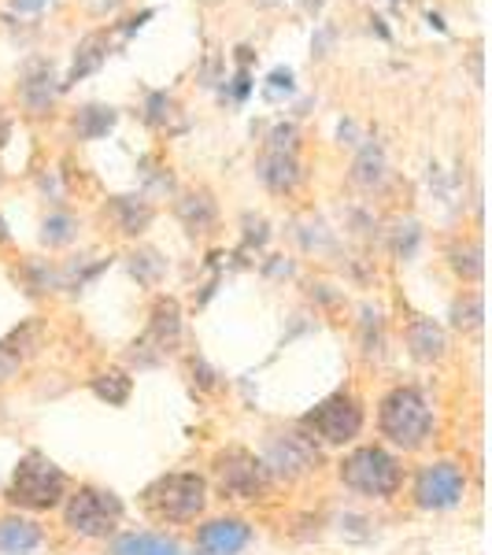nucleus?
<instances>
[{"label":"nucleus","instance_id":"nucleus-6","mask_svg":"<svg viewBox=\"0 0 492 555\" xmlns=\"http://www.w3.org/2000/svg\"><path fill=\"white\" fill-rule=\"evenodd\" d=\"M300 429L315 444H348L363 429V408L352 392H334L300 418Z\"/></svg>","mask_w":492,"mask_h":555},{"label":"nucleus","instance_id":"nucleus-12","mask_svg":"<svg viewBox=\"0 0 492 555\" xmlns=\"http://www.w3.org/2000/svg\"><path fill=\"white\" fill-rule=\"evenodd\" d=\"M407 348L411 356H415L418 363H433L444 356V348H449V337H444V330L437 326L433 319H415L407 326Z\"/></svg>","mask_w":492,"mask_h":555},{"label":"nucleus","instance_id":"nucleus-28","mask_svg":"<svg viewBox=\"0 0 492 555\" xmlns=\"http://www.w3.org/2000/svg\"><path fill=\"white\" fill-rule=\"evenodd\" d=\"M418 237H423L418 222H400V227H397V237H392V248H397V256H404V259L415 256Z\"/></svg>","mask_w":492,"mask_h":555},{"label":"nucleus","instance_id":"nucleus-5","mask_svg":"<svg viewBox=\"0 0 492 555\" xmlns=\"http://www.w3.org/2000/svg\"><path fill=\"white\" fill-rule=\"evenodd\" d=\"M122 515H127V504H122L112 489L82 486V489L67 492V500H64V526L70 533L86 537V541H104V537H112L122 526Z\"/></svg>","mask_w":492,"mask_h":555},{"label":"nucleus","instance_id":"nucleus-17","mask_svg":"<svg viewBox=\"0 0 492 555\" xmlns=\"http://www.w3.org/2000/svg\"><path fill=\"white\" fill-rule=\"evenodd\" d=\"M52 96H56V86H52V70L38 64L30 67V75H26L23 82V104L30 107V115H44L52 107Z\"/></svg>","mask_w":492,"mask_h":555},{"label":"nucleus","instance_id":"nucleus-14","mask_svg":"<svg viewBox=\"0 0 492 555\" xmlns=\"http://www.w3.org/2000/svg\"><path fill=\"white\" fill-rule=\"evenodd\" d=\"M259 178H263L267 190L274 193H289L293 185L300 182V171H297V159H293V152L285 149H274L271 156L259 164Z\"/></svg>","mask_w":492,"mask_h":555},{"label":"nucleus","instance_id":"nucleus-30","mask_svg":"<svg viewBox=\"0 0 492 555\" xmlns=\"http://www.w3.org/2000/svg\"><path fill=\"white\" fill-rule=\"evenodd\" d=\"M41 4H44V0H15V8H20V12H38Z\"/></svg>","mask_w":492,"mask_h":555},{"label":"nucleus","instance_id":"nucleus-19","mask_svg":"<svg viewBox=\"0 0 492 555\" xmlns=\"http://www.w3.org/2000/svg\"><path fill=\"white\" fill-rule=\"evenodd\" d=\"M178 219L185 222L190 234H204V230L215 222V204L208 193H190L182 204H178Z\"/></svg>","mask_w":492,"mask_h":555},{"label":"nucleus","instance_id":"nucleus-10","mask_svg":"<svg viewBox=\"0 0 492 555\" xmlns=\"http://www.w3.org/2000/svg\"><path fill=\"white\" fill-rule=\"evenodd\" d=\"M178 337H182V311H178V300L159 297L148 319V334L141 337V341H133L130 360L138 366H156L159 360H167V352L178 345Z\"/></svg>","mask_w":492,"mask_h":555},{"label":"nucleus","instance_id":"nucleus-7","mask_svg":"<svg viewBox=\"0 0 492 555\" xmlns=\"http://www.w3.org/2000/svg\"><path fill=\"white\" fill-rule=\"evenodd\" d=\"M215 481L234 500H267V492L274 486L263 460L248 449H237V444H230L226 452L215 455Z\"/></svg>","mask_w":492,"mask_h":555},{"label":"nucleus","instance_id":"nucleus-13","mask_svg":"<svg viewBox=\"0 0 492 555\" xmlns=\"http://www.w3.org/2000/svg\"><path fill=\"white\" fill-rule=\"evenodd\" d=\"M44 541L41 526L30 522V518H0V552L4 555H30L38 544Z\"/></svg>","mask_w":492,"mask_h":555},{"label":"nucleus","instance_id":"nucleus-23","mask_svg":"<svg viewBox=\"0 0 492 555\" xmlns=\"http://www.w3.org/2000/svg\"><path fill=\"white\" fill-rule=\"evenodd\" d=\"M452 326L455 330H478L481 326V297L478 293H463L452 304Z\"/></svg>","mask_w":492,"mask_h":555},{"label":"nucleus","instance_id":"nucleus-31","mask_svg":"<svg viewBox=\"0 0 492 555\" xmlns=\"http://www.w3.org/2000/svg\"><path fill=\"white\" fill-rule=\"evenodd\" d=\"M8 241V227H4V219H0V245Z\"/></svg>","mask_w":492,"mask_h":555},{"label":"nucleus","instance_id":"nucleus-4","mask_svg":"<svg viewBox=\"0 0 492 555\" xmlns=\"http://www.w3.org/2000/svg\"><path fill=\"white\" fill-rule=\"evenodd\" d=\"M337 474H341L345 489L360 492V496H371V500H389L404 486V467H400L397 455L389 449H381V444H363V449L348 452Z\"/></svg>","mask_w":492,"mask_h":555},{"label":"nucleus","instance_id":"nucleus-26","mask_svg":"<svg viewBox=\"0 0 492 555\" xmlns=\"http://www.w3.org/2000/svg\"><path fill=\"white\" fill-rule=\"evenodd\" d=\"M452 267H455V274H463L467 282L481 278V248L478 245L455 248V253H452Z\"/></svg>","mask_w":492,"mask_h":555},{"label":"nucleus","instance_id":"nucleus-18","mask_svg":"<svg viewBox=\"0 0 492 555\" xmlns=\"http://www.w3.org/2000/svg\"><path fill=\"white\" fill-rule=\"evenodd\" d=\"M89 389H93L104 404L122 408L130 400V392H133V378L127 371H107V374H96V378L89 382Z\"/></svg>","mask_w":492,"mask_h":555},{"label":"nucleus","instance_id":"nucleus-20","mask_svg":"<svg viewBox=\"0 0 492 555\" xmlns=\"http://www.w3.org/2000/svg\"><path fill=\"white\" fill-rule=\"evenodd\" d=\"M115 127V107H104V104H86L78 112V138L86 141H96L104 138L107 130Z\"/></svg>","mask_w":492,"mask_h":555},{"label":"nucleus","instance_id":"nucleus-11","mask_svg":"<svg viewBox=\"0 0 492 555\" xmlns=\"http://www.w3.org/2000/svg\"><path fill=\"white\" fill-rule=\"evenodd\" d=\"M253 541V526L245 518H211L196 530V548L204 555H237Z\"/></svg>","mask_w":492,"mask_h":555},{"label":"nucleus","instance_id":"nucleus-29","mask_svg":"<svg viewBox=\"0 0 492 555\" xmlns=\"http://www.w3.org/2000/svg\"><path fill=\"white\" fill-rule=\"evenodd\" d=\"M23 282H26V289H30V293H44V289H52V282H56V274H52L49 267L26 263V271H23Z\"/></svg>","mask_w":492,"mask_h":555},{"label":"nucleus","instance_id":"nucleus-22","mask_svg":"<svg viewBox=\"0 0 492 555\" xmlns=\"http://www.w3.org/2000/svg\"><path fill=\"white\" fill-rule=\"evenodd\" d=\"M104 34H93V38H86L82 41V49H78V60H75V67H70V78L67 82H78V78H86L89 70H96L101 67V60H104Z\"/></svg>","mask_w":492,"mask_h":555},{"label":"nucleus","instance_id":"nucleus-16","mask_svg":"<svg viewBox=\"0 0 492 555\" xmlns=\"http://www.w3.org/2000/svg\"><path fill=\"white\" fill-rule=\"evenodd\" d=\"M112 215L122 234H145L152 222V208L141 196H112Z\"/></svg>","mask_w":492,"mask_h":555},{"label":"nucleus","instance_id":"nucleus-9","mask_svg":"<svg viewBox=\"0 0 492 555\" xmlns=\"http://www.w3.org/2000/svg\"><path fill=\"white\" fill-rule=\"evenodd\" d=\"M463 492H467V474L452 460L426 463L415 474V504L426 512H449L463 500Z\"/></svg>","mask_w":492,"mask_h":555},{"label":"nucleus","instance_id":"nucleus-24","mask_svg":"<svg viewBox=\"0 0 492 555\" xmlns=\"http://www.w3.org/2000/svg\"><path fill=\"white\" fill-rule=\"evenodd\" d=\"M70 237H75V219H70L67 211H52L41 227V241L56 248V245H67Z\"/></svg>","mask_w":492,"mask_h":555},{"label":"nucleus","instance_id":"nucleus-27","mask_svg":"<svg viewBox=\"0 0 492 555\" xmlns=\"http://www.w3.org/2000/svg\"><path fill=\"white\" fill-rule=\"evenodd\" d=\"M381 345H386V334H381V315H374L371 308L363 311V352L366 356H381Z\"/></svg>","mask_w":492,"mask_h":555},{"label":"nucleus","instance_id":"nucleus-3","mask_svg":"<svg viewBox=\"0 0 492 555\" xmlns=\"http://www.w3.org/2000/svg\"><path fill=\"white\" fill-rule=\"evenodd\" d=\"M208 504V481L193 470L164 474L141 492V507L156 522H193Z\"/></svg>","mask_w":492,"mask_h":555},{"label":"nucleus","instance_id":"nucleus-1","mask_svg":"<svg viewBox=\"0 0 492 555\" xmlns=\"http://www.w3.org/2000/svg\"><path fill=\"white\" fill-rule=\"evenodd\" d=\"M378 429L389 444L404 452H418L433 434V411H429V400L411 385H400L381 397L378 404Z\"/></svg>","mask_w":492,"mask_h":555},{"label":"nucleus","instance_id":"nucleus-25","mask_svg":"<svg viewBox=\"0 0 492 555\" xmlns=\"http://www.w3.org/2000/svg\"><path fill=\"white\" fill-rule=\"evenodd\" d=\"M130 267H133V274H138V282L156 285L159 278H164V271H167V259L159 256V253H152V248H145V253L133 256Z\"/></svg>","mask_w":492,"mask_h":555},{"label":"nucleus","instance_id":"nucleus-21","mask_svg":"<svg viewBox=\"0 0 492 555\" xmlns=\"http://www.w3.org/2000/svg\"><path fill=\"white\" fill-rule=\"evenodd\" d=\"M352 178L360 185H378L381 178H386V156H381L378 145H366L360 152V159H355V167H352Z\"/></svg>","mask_w":492,"mask_h":555},{"label":"nucleus","instance_id":"nucleus-15","mask_svg":"<svg viewBox=\"0 0 492 555\" xmlns=\"http://www.w3.org/2000/svg\"><path fill=\"white\" fill-rule=\"evenodd\" d=\"M112 555H182V548L164 533H122L112 544Z\"/></svg>","mask_w":492,"mask_h":555},{"label":"nucleus","instance_id":"nucleus-2","mask_svg":"<svg viewBox=\"0 0 492 555\" xmlns=\"http://www.w3.org/2000/svg\"><path fill=\"white\" fill-rule=\"evenodd\" d=\"M67 474L41 452H26L8 481V504L23 512H52L67 500Z\"/></svg>","mask_w":492,"mask_h":555},{"label":"nucleus","instance_id":"nucleus-8","mask_svg":"<svg viewBox=\"0 0 492 555\" xmlns=\"http://www.w3.org/2000/svg\"><path fill=\"white\" fill-rule=\"evenodd\" d=\"M263 467L271 470V478H285V481H297L303 474L319 470L322 452L319 444L311 441L303 429H293V434H279L267 441V452L259 455Z\"/></svg>","mask_w":492,"mask_h":555}]
</instances>
